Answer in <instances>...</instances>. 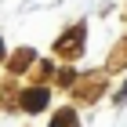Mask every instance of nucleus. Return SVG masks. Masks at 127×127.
Segmentation results:
<instances>
[{"label": "nucleus", "instance_id": "f03ea898", "mask_svg": "<svg viewBox=\"0 0 127 127\" xmlns=\"http://www.w3.org/2000/svg\"><path fill=\"white\" fill-rule=\"evenodd\" d=\"M51 127H76V109H62V113H55Z\"/></svg>", "mask_w": 127, "mask_h": 127}, {"label": "nucleus", "instance_id": "7ed1b4c3", "mask_svg": "<svg viewBox=\"0 0 127 127\" xmlns=\"http://www.w3.org/2000/svg\"><path fill=\"white\" fill-rule=\"evenodd\" d=\"M0 58H4V47H0Z\"/></svg>", "mask_w": 127, "mask_h": 127}, {"label": "nucleus", "instance_id": "f257e3e1", "mask_svg": "<svg viewBox=\"0 0 127 127\" xmlns=\"http://www.w3.org/2000/svg\"><path fill=\"white\" fill-rule=\"evenodd\" d=\"M44 105H47V87H29V91H22V109H26V113H40Z\"/></svg>", "mask_w": 127, "mask_h": 127}]
</instances>
